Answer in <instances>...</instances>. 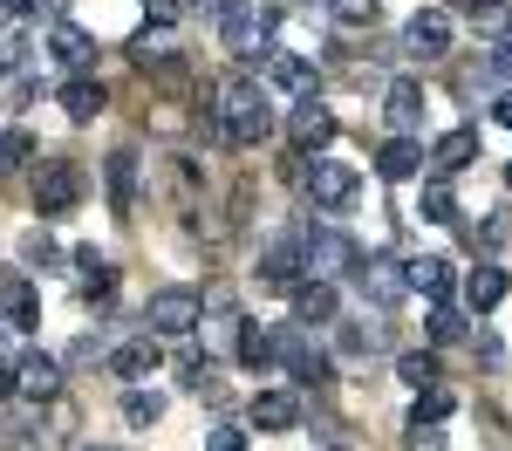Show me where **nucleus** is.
<instances>
[{"mask_svg":"<svg viewBox=\"0 0 512 451\" xmlns=\"http://www.w3.org/2000/svg\"><path fill=\"white\" fill-rule=\"evenodd\" d=\"M219 117H226V130H233V151H253V144H267L274 137V110H267V89H260V76H226L212 82V96H205Z\"/></svg>","mask_w":512,"mask_h":451,"instance_id":"1","label":"nucleus"},{"mask_svg":"<svg viewBox=\"0 0 512 451\" xmlns=\"http://www.w3.org/2000/svg\"><path fill=\"white\" fill-rule=\"evenodd\" d=\"M82 205V164L76 158H41L35 171V212L41 219H69Z\"/></svg>","mask_w":512,"mask_h":451,"instance_id":"2","label":"nucleus"},{"mask_svg":"<svg viewBox=\"0 0 512 451\" xmlns=\"http://www.w3.org/2000/svg\"><path fill=\"white\" fill-rule=\"evenodd\" d=\"M198 322H205V294L198 287H158L144 301V328L151 335H192Z\"/></svg>","mask_w":512,"mask_h":451,"instance_id":"3","label":"nucleus"},{"mask_svg":"<svg viewBox=\"0 0 512 451\" xmlns=\"http://www.w3.org/2000/svg\"><path fill=\"white\" fill-rule=\"evenodd\" d=\"M287 144H294L301 158H315V151L335 144V110L321 103L315 89H301V96H294V110H287Z\"/></svg>","mask_w":512,"mask_h":451,"instance_id":"4","label":"nucleus"},{"mask_svg":"<svg viewBox=\"0 0 512 451\" xmlns=\"http://www.w3.org/2000/svg\"><path fill=\"white\" fill-rule=\"evenodd\" d=\"M301 246H308V267H315L321 281H342L362 267V253H355L349 233H335V226H301Z\"/></svg>","mask_w":512,"mask_h":451,"instance_id":"5","label":"nucleus"},{"mask_svg":"<svg viewBox=\"0 0 512 451\" xmlns=\"http://www.w3.org/2000/svg\"><path fill=\"white\" fill-rule=\"evenodd\" d=\"M451 35H458L451 7H417V14L403 21V55H417V62H437V55H451Z\"/></svg>","mask_w":512,"mask_h":451,"instance_id":"6","label":"nucleus"},{"mask_svg":"<svg viewBox=\"0 0 512 451\" xmlns=\"http://www.w3.org/2000/svg\"><path fill=\"white\" fill-rule=\"evenodd\" d=\"M280 369H287L294 383H328V376H335V363H328V349H315L308 322H287V328H280Z\"/></svg>","mask_w":512,"mask_h":451,"instance_id":"7","label":"nucleus"},{"mask_svg":"<svg viewBox=\"0 0 512 451\" xmlns=\"http://www.w3.org/2000/svg\"><path fill=\"white\" fill-rule=\"evenodd\" d=\"M355 192H362L355 164H342V158H315V171H308V199H315V212H349Z\"/></svg>","mask_w":512,"mask_h":451,"instance_id":"8","label":"nucleus"},{"mask_svg":"<svg viewBox=\"0 0 512 451\" xmlns=\"http://www.w3.org/2000/svg\"><path fill=\"white\" fill-rule=\"evenodd\" d=\"M158 342H164V335H151V328H144V335L117 342V349L103 356V369H110L117 383H144V376H158V363H164V349H158Z\"/></svg>","mask_w":512,"mask_h":451,"instance_id":"9","label":"nucleus"},{"mask_svg":"<svg viewBox=\"0 0 512 451\" xmlns=\"http://www.w3.org/2000/svg\"><path fill=\"white\" fill-rule=\"evenodd\" d=\"M355 281H362V301L396 308V301L410 294V267H403V260H390V253H376V260H362V267H355Z\"/></svg>","mask_w":512,"mask_h":451,"instance_id":"10","label":"nucleus"},{"mask_svg":"<svg viewBox=\"0 0 512 451\" xmlns=\"http://www.w3.org/2000/svg\"><path fill=\"white\" fill-rule=\"evenodd\" d=\"M294 294V322H308V328H335V315H342V294H335V281H294L287 287Z\"/></svg>","mask_w":512,"mask_h":451,"instance_id":"11","label":"nucleus"},{"mask_svg":"<svg viewBox=\"0 0 512 451\" xmlns=\"http://www.w3.org/2000/svg\"><path fill=\"white\" fill-rule=\"evenodd\" d=\"M383 123L403 130V137H417V130H424V82L396 76L390 89H383Z\"/></svg>","mask_w":512,"mask_h":451,"instance_id":"12","label":"nucleus"},{"mask_svg":"<svg viewBox=\"0 0 512 451\" xmlns=\"http://www.w3.org/2000/svg\"><path fill=\"white\" fill-rule=\"evenodd\" d=\"M301 267H308V246H301V233H280V240H267V253H260V281H267V287H294V281H301Z\"/></svg>","mask_w":512,"mask_h":451,"instance_id":"13","label":"nucleus"},{"mask_svg":"<svg viewBox=\"0 0 512 451\" xmlns=\"http://www.w3.org/2000/svg\"><path fill=\"white\" fill-rule=\"evenodd\" d=\"M103 192H110V212H117V219L137 212V151H130V144L103 158Z\"/></svg>","mask_w":512,"mask_h":451,"instance_id":"14","label":"nucleus"},{"mask_svg":"<svg viewBox=\"0 0 512 451\" xmlns=\"http://www.w3.org/2000/svg\"><path fill=\"white\" fill-rule=\"evenodd\" d=\"M48 55H55L69 76H89V69H96V41L82 35L76 21H48Z\"/></svg>","mask_w":512,"mask_h":451,"instance_id":"15","label":"nucleus"},{"mask_svg":"<svg viewBox=\"0 0 512 451\" xmlns=\"http://www.w3.org/2000/svg\"><path fill=\"white\" fill-rule=\"evenodd\" d=\"M417 171H424V144H417V137H403V130H390V137H383V151H376V178L403 185V178H417Z\"/></svg>","mask_w":512,"mask_h":451,"instance_id":"16","label":"nucleus"},{"mask_svg":"<svg viewBox=\"0 0 512 451\" xmlns=\"http://www.w3.org/2000/svg\"><path fill=\"white\" fill-rule=\"evenodd\" d=\"M14 390H21V397H35V404H48V397L62 390V363H55L48 349L21 356V363H14Z\"/></svg>","mask_w":512,"mask_h":451,"instance_id":"17","label":"nucleus"},{"mask_svg":"<svg viewBox=\"0 0 512 451\" xmlns=\"http://www.w3.org/2000/svg\"><path fill=\"white\" fill-rule=\"evenodd\" d=\"M260 76L274 82V89H294V96H301V89H308V82H315V69H308V55H294V48H267V55H260Z\"/></svg>","mask_w":512,"mask_h":451,"instance_id":"18","label":"nucleus"},{"mask_svg":"<svg viewBox=\"0 0 512 451\" xmlns=\"http://www.w3.org/2000/svg\"><path fill=\"white\" fill-rule=\"evenodd\" d=\"M103 110H110V96H103V82H96V76H69V82H62V117H69V123H96Z\"/></svg>","mask_w":512,"mask_h":451,"instance_id":"19","label":"nucleus"},{"mask_svg":"<svg viewBox=\"0 0 512 451\" xmlns=\"http://www.w3.org/2000/svg\"><path fill=\"white\" fill-rule=\"evenodd\" d=\"M239 363L246 369H280V328H267V322H239Z\"/></svg>","mask_w":512,"mask_h":451,"instance_id":"20","label":"nucleus"},{"mask_svg":"<svg viewBox=\"0 0 512 451\" xmlns=\"http://www.w3.org/2000/svg\"><path fill=\"white\" fill-rule=\"evenodd\" d=\"M253 424L260 431H294L301 424V397L294 390H253Z\"/></svg>","mask_w":512,"mask_h":451,"instance_id":"21","label":"nucleus"},{"mask_svg":"<svg viewBox=\"0 0 512 451\" xmlns=\"http://www.w3.org/2000/svg\"><path fill=\"white\" fill-rule=\"evenodd\" d=\"M76 274H82V301H89V308L117 294V267H110L96 246H76Z\"/></svg>","mask_w":512,"mask_h":451,"instance_id":"22","label":"nucleus"},{"mask_svg":"<svg viewBox=\"0 0 512 451\" xmlns=\"http://www.w3.org/2000/svg\"><path fill=\"white\" fill-rule=\"evenodd\" d=\"M472 158H478V130H472V123H458V130H444V137L431 144V164L444 171V178H451V171H465Z\"/></svg>","mask_w":512,"mask_h":451,"instance_id":"23","label":"nucleus"},{"mask_svg":"<svg viewBox=\"0 0 512 451\" xmlns=\"http://www.w3.org/2000/svg\"><path fill=\"white\" fill-rule=\"evenodd\" d=\"M0 322H7V328H35L41 322L35 281H0Z\"/></svg>","mask_w":512,"mask_h":451,"instance_id":"24","label":"nucleus"},{"mask_svg":"<svg viewBox=\"0 0 512 451\" xmlns=\"http://www.w3.org/2000/svg\"><path fill=\"white\" fill-rule=\"evenodd\" d=\"M403 267H410V294H431V301H444V294L458 287L451 260H437V253H424V260H403Z\"/></svg>","mask_w":512,"mask_h":451,"instance_id":"25","label":"nucleus"},{"mask_svg":"<svg viewBox=\"0 0 512 451\" xmlns=\"http://www.w3.org/2000/svg\"><path fill=\"white\" fill-rule=\"evenodd\" d=\"M499 301H506V274H499V267H472V274H465V308H472V315H492Z\"/></svg>","mask_w":512,"mask_h":451,"instance_id":"26","label":"nucleus"},{"mask_svg":"<svg viewBox=\"0 0 512 451\" xmlns=\"http://www.w3.org/2000/svg\"><path fill=\"white\" fill-rule=\"evenodd\" d=\"M417 219H424V226H451V219H458V192L444 185V171H437L431 185H424V199H417Z\"/></svg>","mask_w":512,"mask_h":451,"instance_id":"27","label":"nucleus"},{"mask_svg":"<svg viewBox=\"0 0 512 451\" xmlns=\"http://www.w3.org/2000/svg\"><path fill=\"white\" fill-rule=\"evenodd\" d=\"M158 417H164L158 390H144V383H130V390H123V424H130V431H151Z\"/></svg>","mask_w":512,"mask_h":451,"instance_id":"28","label":"nucleus"},{"mask_svg":"<svg viewBox=\"0 0 512 451\" xmlns=\"http://www.w3.org/2000/svg\"><path fill=\"white\" fill-rule=\"evenodd\" d=\"M396 376H403L410 390H431V383L444 376V369H437V356H431V349H410V356L396 363Z\"/></svg>","mask_w":512,"mask_h":451,"instance_id":"29","label":"nucleus"},{"mask_svg":"<svg viewBox=\"0 0 512 451\" xmlns=\"http://www.w3.org/2000/svg\"><path fill=\"white\" fill-rule=\"evenodd\" d=\"M28 158H35V137H28L21 123H14V130H0V178H7V171H21Z\"/></svg>","mask_w":512,"mask_h":451,"instance_id":"30","label":"nucleus"},{"mask_svg":"<svg viewBox=\"0 0 512 451\" xmlns=\"http://www.w3.org/2000/svg\"><path fill=\"white\" fill-rule=\"evenodd\" d=\"M178 383H185V390H212V383H219V363H212V356H178Z\"/></svg>","mask_w":512,"mask_h":451,"instance_id":"31","label":"nucleus"},{"mask_svg":"<svg viewBox=\"0 0 512 451\" xmlns=\"http://www.w3.org/2000/svg\"><path fill=\"white\" fill-rule=\"evenodd\" d=\"M451 404H458V397H451L444 383H431V390L417 397V410H410V424H437V417H451Z\"/></svg>","mask_w":512,"mask_h":451,"instance_id":"32","label":"nucleus"},{"mask_svg":"<svg viewBox=\"0 0 512 451\" xmlns=\"http://www.w3.org/2000/svg\"><path fill=\"white\" fill-rule=\"evenodd\" d=\"M328 14H335L342 28H376L383 7H376V0H328Z\"/></svg>","mask_w":512,"mask_h":451,"instance_id":"33","label":"nucleus"},{"mask_svg":"<svg viewBox=\"0 0 512 451\" xmlns=\"http://www.w3.org/2000/svg\"><path fill=\"white\" fill-rule=\"evenodd\" d=\"M335 349H342V356H369V349H376V328H362V322H335Z\"/></svg>","mask_w":512,"mask_h":451,"instance_id":"34","label":"nucleus"},{"mask_svg":"<svg viewBox=\"0 0 512 451\" xmlns=\"http://www.w3.org/2000/svg\"><path fill=\"white\" fill-rule=\"evenodd\" d=\"M431 342H465V315H458L451 301H437V308H431Z\"/></svg>","mask_w":512,"mask_h":451,"instance_id":"35","label":"nucleus"},{"mask_svg":"<svg viewBox=\"0 0 512 451\" xmlns=\"http://www.w3.org/2000/svg\"><path fill=\"white\" fill-rule=\"evenodd\" d=\"M21 260H28V267H35V274H48V267H55V260H62V253H55V246L41 240V233H28V240H21Z\"/></svg>","mask_w":512,"mask_h":451,"instance_id":"36","label":"nucleus"},{"mask_svg":"<svg viewBox=\"0 0 512 451\" xmlns=\"http://www.w3.org/2000/svg\"><path fill=\"white\" fill-rule=\"evenodd\" d=\"M478 69H485V76H499V82H512V41H492Z\"/></svg>","mask_w":512,"mask_h":451,"instance_id":"37","label":"nucleus"},{"mask_svg":"<svg viewBox=\"0 0 512 451\" xmlns=\"http://www.w3.org/2000/svg\"><path fill=\"white\" fill-rule=\"evenodd\" d=\"M205 451H246V431L239 424H212L205 431Z\"/></svg>","mask_w":512,"mask_h":451,"instance_id":"38","label":"nucleus"},{"mask_svg":"<svg viewBox=\"0 0 512 451\" xmlns=\"http://www.w3.org/2000/svg\"><path fill=\"white\" fill-rule=\"evenodd\" d=\"M403 431H410V438H403L410 451H444V431H437V424H403Z\"/></svg>","mask_w":512,"mask_h":451,"instance_id":"39","label":"nucleus"},{"mask_svg":"<svg viewBox=\"0 0 512 451\" xmlns=\"http://www.w3.org/2000/svg\"><path fill=\"white\" fill-rule=\"evenodd\" d=\"M28 103H35V76L21 69V76L7 82V110H28Z\"/></svg>","mask_w":512,"mask_h":451,"instance_id":"40","label":"nucleus"},{"mask_svg":"<svg viewBox=\"0 0 512 451\" xmlns=\"http://www.w3.org/2000/svg\"><path fill=\"white\" fill-rule=\"evenodd\" d=\"M96 356H110V349H103V342H96V335H82V342H76V349H69V356H62V363H96Z\"/></svg>","mask_w":512,"mask_h":451,"instance_id":"41","label":"nucleus"},{"mask_svg":"<svg viewBox=\"0 0 512 451\" xmlns=\"http://www.w3.org/2000/svg\"><path fill=\"white\" fill-rule=\"evenodd\" d=\"M28 14H48V21H69V0H28Z\"/></svg>","mask_w":512,"mask_h":451,"instance_id":"42","label":"nucleus"},{"mask_svg":"<svg viewBox=\"0 0 512 451\" xmlns=\"http://www.w3.org/2000/svg\"><path fill=\"white\" fill-rule=\"evenodd\" d=\"M226 7H233V0H198V14H205V21H226Z\"/></svg>","mask_w":512,"mask_h":451,"instance_id":"43","label":"nucleus"},{"mask_svg":"<svg viewBox=\"0 0 512 451\" xmlns=\"http://www.w3.org/2000/svg\"><path fill=\"white\" fill-rule=\"evenodd\" d=\"M14 14H28V0H0V28H7Z\"/></svg>","mask_w":512,"mask_h":451,"instance_id":"44","label":"nucleus"},{"mask_svg":"<svg viewBox=\"0 0 512 451\" xmlns=\"http://www.w3.org/2000/svg\"><path fill=\"white\" fill-rule=\"evenodd\" d=\"M492 117H499V123H506V130H512V89H506V96H499V103H492Z\"/></svg>","mask_w":512,"mask_h":451,"instance_id":"45","label":"nucleus"},{"mask_svg":"<svg viewBox=\"0 0 512 451\" xmlns=\"http://www.w3.org/2000/svg\"><path fill=\"white\" fill-rule=\"evenodd\" d=\"M7 390H14V363L0 356V397H7Z\"/></svg>","mask_w":512,"mask_h":451,"instance_id":"46","label":"nucleus"},{"mask_svg":"<svg viewBox=\"0 0 512 451\" xmlns=\"http://www.w3.org/2000/svg\"><path fill=\"white\" fill-rule=\"evenodd\" d=\"M82 451H117V445H82Z\"/></svg>","mask_w":512,"mask_h":451,"instance_id":"47","label":"nucleus"},{"mask_svg":"<svg viewBox=\"0 0 512 451\" xmlns=\"http://www.w3.org/2000/svg\"><path fill=\"white\" fill-rule=\"evenodd\" d=\"M506 192H512V164H506Z\"/></svg>","mask_w":512,"mask_h":451,"instance_id":"48","label":"nucleus"},{"mask_svg":"<svg viewBox=\"0 0 512 451\" xmlns=\"http://www.w3.org/2000/svg\"><path fill=\"white\" fill-rule=\"evenodd\" d=\"M465 7H472V0H465Z\"/></svg>","mask_w":512,"mask_h":451,"instance_id":"49","label":"nucleus"},{"mask_svg":"<svg viewBox=\"0 0 512 451\" xmlns=\"http://www.w3.org/2000/svg\"><path fill=\"white\" fill-rule=\"evenodd\" d=\"M0 328H7V322H0Z\"/></svg>","mask_w":512,"mask_h":451,"instance_id":"50","label":"nucleus"}]
</instances>
